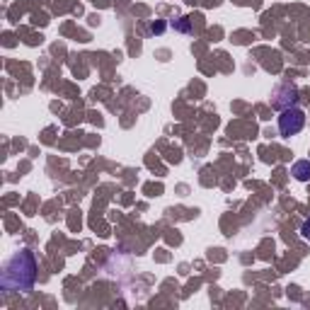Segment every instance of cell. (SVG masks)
<instances>
[{
  "label": "cell",
  "instance_id": "cell-1",
  "mask_svg": "<svg viewBox=\"0 0 310 310\" xmlns=\"http://www.w3.org/2000/svg\"><path fill=\"white\" fill-rule=\"evenodd\" d=\"M37 257L32 250H20L15 252L5 267H3V276H0V283H3V291L5 293H27L34 288V281H37Z\"/></svg>",
  "mask_w": 310,
  "mask_h": 310
},
{
  "label": "cell",
  "instance_id": "cell-2",
  "mask_svg": "<svg viewBox=\"0 0 310 310\" xmlns=\"http://www.w3.org/2000/svg\"><path fill=\"white\" fill-rule=\"evenodd\" d=\"M305 126V112L298 107H286L281 109V114H279V134L286 136V138H291V136H296L300 129Z\"/></svg>",
  "mask_w": 310,
  "mask_h": 310
},
{
  "label": "cell",
  "instance_id": "cell-3",
  "mask_svg": "<svg viewBox=\"0 0 310 310\" xmlns=\"http://www.w3.org/2000/svg\"><path fill=\"white\" fill-rule=\"evenodd\" d=\"M291 175L296 177L298 182H310V160H298L291 167Z\"/></svg>",
  "mask_w": 310,
  "mask_h": 310
},
{
  "label": "cell",
  "instance_id": "cell-4",
  "mask_svg": "<svg viewBox=\"0 0 310 310\" xmlns=\"http://www.w3.org/2000/svg\"><path fill=\"white\" fill-rule=\"evenodd\" d=\"M172 27H175L177 32H184V34H189V32H191V22H189V17H179V20H175V22H172Z\"/></svg>",
  "mask_w": 310,
  "mask_h": 310
},
{
  "label": "cell",
  "instance_id": "cell-5",
  "mask_svg": "<svg viewBox=\"0 0 310 310\" xmlns=\"http://www.w3.org/2000/svg\"><path fill=\"white\" fill-rule=\"evenodd\" d=\"M150 32H153V34H160V32H165V22H153V25H150Z\"/></svg>",
  "mask_w": 310,
  "mask_h": 310
},
{
  "label": "cell",
  "instance_id": "cell-6",
  "mask_svg": "<svg viewBox=\"0 0 310 310\" xmlns=\"http://www.w3.org/2000/svg\"><path fill=\"white\" fill-rule=\"evenodd\" d=\"M300 235L305 238V240H310V218L303 223V228H300Z\"/></svg>",
  "mask_w": 310,
  "mask_h": 310
}]
</instances>
